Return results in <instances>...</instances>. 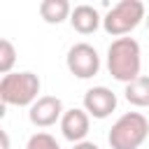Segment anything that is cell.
Listing matches in <instances>:
<instances>
[{"instance_id":"5b68a950","label":"cell","mask_w":149,"mask_h":149,"mask_svg":"<svg viewBox=\"0 0 149 149\" xmlns=\"http://www.w3.org/2000/svg\"><path fill=\"white\" fill-rule=\"evenodd\" d=\"M65 65L77 79H91L100 72V56L88 42H77L68 49Z\"/></svg>"},{"instance_id":"5bb4252c","label":"cell","mask_w":149,"mask_h":149,"mask_svg":"<svg viewBox=\"0 0 149 149\" xmlns=\"http://www.w3.org/2000/svg\"><path fill=\"white\" fill-rule=\"evenodd\" d=\"M72 149H100L95 142H88V140H84V142H77V144H72Z\"/></svg>"},{"instance_id":"52a82bcc","label":"cell","mask_w":149,"mask_h":149,"mask_svg":"<svg viewBox=\"0 0 149 149\" xmlns=\"http://www.w3.org/2000/svg\"><path fill=\"white\" fill-rule=\"evenodd\" d=\"M84 109L93 119H107L116 109V93L107 86H93L84 93Z\"/></svg>"},{"instance_id":"4fadbf2b","label":"cell","mask_w":149,"mask_h":149,"mask_svg":"<svg viewBox=\"0 0 149 149\" xmlns=\"http://www.w3.org/2000/svg\"><path fill=\"white\" fill-rule=\"evenodd\" d=\"M26 149H61V144L49 133H35V135H30Z\"/></svg>"},{"instance_id":"8fae6325","label":"cell","mask_w":149,"mask_h":149,"mask_svg":"<svg viewBox=\"0 0 149 149\" xmlns=\"http://www.w3.org/2000/svg\"><path fill=\"white\" fill-rule=\"evenodd\" d=\"M123 95L135 107H149V74H140L135 81L126 84Z\"/></svg>"},{"instance_id":"8992f818","label":"cell","mask_w":149,"mask_h":149,"mask_svg":"<svg viewBox=\"0 0 149 149\" xmlns=\"http://www.w3.org/2000/svg\"><path fill=\"white\" fill-rule=\"evenodd\" d=\"M63 114H65V109H63V102L58 95H40V100L30 107L28 119L37 128H49L56 121H61Z\"/></svg>"},{"instance_id":"277c9868","label":"cell","mask_w":149,"mask_h":149,"mask_svg":"<svg viewBox=\"0 0 149 149\" xmlns=\"http://www.w3.org/2000/svg\"><path fill=\"white\" fill-rule=\"evenodd\" d=\"M142 19H144V5L140 0H121L102 16V28L107 35L119 40L126 37L130 30H135Z\"/></svg>"},{"instance_id":"ba28073f","label":"cell","mask_w":149,"mask_h":149,"mask_svg":"<svg viewBox=\"0 0 149 149\" xmlns=\"http://www.w3.org/2000/svg\"><path fill=\"white\" fill-rule=\"evenodd\" d=\"M88 128H91V116L86 109H79V107L65 109V114L61 119V133L68 142H72V144L84 142V137L88 135Z\"/></svg>"},{"instance_id":"7c38bea8","label":"cell","mask_w":149,"mask_h":149,"mask_svg":"<svg viewBox=\"0 0 149 149\" xmlns=\"http://www.w3.org/2000/svg\"><path fill=\"white\" fill-rule=\"evenodd\" d=\"M14 61H16V49H14V44H12L7 37L0 40V72H2V77L12 72Z\"/></svg>"},{"instance_id":"6da1fadb","label":"cell","mask_w":149,"mask_h":149,"mask_svg":"<svg viewBox=\"0 0 149 149\" xmlns=\"http://www.w3.org/2000/svg\"><path fill=\"white\" fill-rule=\"evenodd\" d=\"M107 70L121 84L135 81L142 70V51H140L137 40H133V37L114 40L107 47Z\"/></svg>"},{"instance_id":"9c48e42d","label":"cell","mask_w":149,"mask_h":149,"mask_svg":"<svg viewBox=\"0 0 149 149\" xmlns=\"http://www.w3.org/2000/svg\"><path fill=\"white\" fill-rule=\"evenodd\" d=\"M102 23V16L98 14L95 7L91 5H77L72 7V14H70V26L79 33V35H91L100 28Z\"/></svg>"},{"instance_id":"2e32d148","label":"cell","mask_w":149,"mask_h":149,"mask_svg":"<svg viewBox=\"0 0 149 149\" xmlns=\"http://www.w3.org/2000/svg\"><path fill=\"white\" fill-rule=\"evenodd\" d=\"M147 26H149V16H147Z\"/></svg>"},{"instance_id":"9a60e30c","label":"cell","mask_w":149,"mask_h":149,"mask_svg":"<svg viewBox=\"0 0 149 149\" xmlns=\"http://www.w3.org/2000/svg\"><path fill=\"white\" fill-rule=\"evenodd\" d=\"M2 149H9V137H7L5 130H2Z\"/></svg>"},{"instance_id":"30bf717a","label":"cell","mask_w":149,"mask_h":149,"mask_svg":"<svg viewBox=\"0 0 149 149\" xmlns=\"http://www.w3.org/2000/svg\"><path fill=\"white\" fill-rule=\"evenodd\" d=\"M70 14H72V7L68 0H42L40 2V16L51 26H58L65 19L70 21Z\"/></svg>"},{"instance_id":"7a4b0ae2","label":"cell","mask_w":149,"mask_h":149,"mask_svg":"<svg viewBox=\"0 0 149 149\" xmlns=\"http://www.w3.org/2000/svg\"><path fill=\"white\" fill-rule=\"evenodd\" d=\"M40 77L35 72H9L0 79V102L14 107H33L40 98Z\"/></svg>"},{"instance_id":"3957f363","label":"cell","mask_w":149,"mask_h":149,"mask_svg":"<svg viewBox=\"0 0 149 149\" xmlns=\"http://www.w3.org/2000/svg\"><path fill=\"white\" fill-rule=\"evenodd\" d=\"M147 137H149L147 116L140 112H126L112 123L107 142L112 149H140Z\"/></svg>"}]
</instances>
